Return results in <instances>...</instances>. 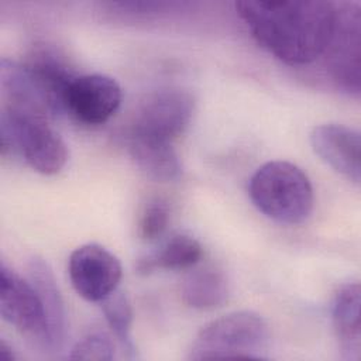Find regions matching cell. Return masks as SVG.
<instances>
[{"instance_id": "cell-1", "label": "cell", "mask_w": 361, "mask_h": 361, "mask_svg": "<svg viewBox=\"0 0 361 361\" xmlns=\"http://www.w3.org/2000/svg\"><path fill=\"white\" fill-rule=\"evenodd\" d=\"M235 10L254 39L288 65H307L326 54L337 7L324 0L235 3Z\"/></svg>"}, {"instance_id": "cell-2", "label": "cell", "mask_w": 361, "mask_h": 361, "mask_svg": "<svg viewBox=\"0 0 361 361\" xmlns=\"http://www.w3.org/2000/svg\"><path fill=\"white\" fill-rule=\"evenodd\" d=\"M248 193L267 217L285 224L305 221L313 209V188L307 175L288 161H269L251 176Z\"/></svg>"}, {"instance_id": "cell-3", "label": "cell", "mask_w": 361, "mask_h": 361, "mask_svg": "<svg viewBox=\"0 0 361 361\" xmlns=\"http://www.w3.org/2000/svg\"><path fill=\"white\" fill-rule=\"evenodd\" d=\"M47 120L3 106L0 113L1 155L17 154L38 173H58L68 161V148Z\"/></svg>"}, {"instance_id": "cell-4", "label": "cell", "mask_w": 361, "mask_h": 361, "mask_svg": "<svg viewBox=\"0 0 361 361\" xmlns=\"http://www.w3.org/2000/svg\"><path fill=\"white\" fill-rule=\"evenodd\" d=\"M267 322L255 312L238 310L204 324L192 344L189 358H259L268 344Z\"/></svg>"}, {"instance_id": "cell-5", "label": "cell", "mask_w": 361, "mask_h": 361, "mask_svg": "<svg viewBox=\"0 0 361 361\" xmlns=\"http://www.w3.org/2000/svg\"><path fill=\"white\" fill-rule=\"evenodd\" d=\"M337 16L327 48L330 72L337 87L358 96L361 90V13L355 3L336 4Z\"/></svg>"}, {"instance_id": "cell-6", "label": "cell", "mask_w": 361, "mask_h": 361, "mask_svg": "<svg viewBox=\"0 0 361 361\" xmlns=\"http://www.w3.org/2000/svg\"><path fill=\"white\" fill-rule=\"evenodd\" d=\"M195 111L193 96L179 87H166L147 96L130 131L173 141L190 124Z\"/></svg>"}, {"instance_id": "cell-7", "label": "cell", "mask_w": 361, "mask_h": 361, "mask_svg": "<svg viewBox=\"0 0 361 361\" xmlns=\"http://www.w3.org/2000/svg\"><path fill=\"white\" fill-rule=\"evenodd\" d=\"M69 279L79 296L87 302H102L121 279V264L107 248L90 243L75 248L69 255Z\"/></svg>"}, {"instance_id": "cell-8", "label": "cell", "mask_w": 361, "mask_h": 361, "mask_svg": "<svg viewBox=\"0 0 361 361\" xmlns=\"http://www.w3.org/2000/svg\"><path fill=\"white\" fill-rule=\"evenodd\" d=\"M0 314L45 347L47 319L41 296L31 281H25L4 262L0 265Z\"/></svg>"}, {"instance_id": "cell-9", "label": "cell", "mask_w": 361, "mask_h": 361, "mask_svg": "<svg viewBox=\"0 0 361 361\" xmlns=\"http://www.w3.org/2000/svg\"><path fill=\"white\" fill-rule=\"evenodd\" d=\"M121 87L102 73L76 75L65 93V113L83 124L106 123L120 107Z\"/></svg>"}, {"instance_id": "cell-10", "label": "cell", "mask_w": 361, "mask_h": 361, "mask_svg": "<svg viewBox=\"0 0 361 361\" xmlns=\"http://www.w3.org/2000/svg\"><path fill=\"white\" fill-rule=\"evenodd\" d=\"M310 145L314 154L331 169L360 183L361 137L358 130L343 124H320L310 133Z\"/></svg>"}, {"instance_id": "cell-11", "label": "cell", "mask_w": 361, "mask_h": 361, "mask_svg": "<svg viewBox=\"0 0 361 361\" xmlns=\"http://www.w3.org/2000/svg\"><path fill=\"white\" fill-rule=\"evenodd\" d=\"M127 151L140 171L154 180L171 182L182 173L178 154L171 141L130 131Z\"/></svg>"}, {"instance_id": "cell-12", "label": "cell", "mask_w": 361, "mask_h": 361, "mask_svg": "<svg viewBox=\"0 0 361 361\" xmlns=\"http://www.w3.org/2000/svg\"><path fill=\"white\" fill-rule=\"evenodd\" d=\"M361 290L358 282H348L334 295L331 317L337 338L347 358L358 360L361 348Z\"/></svg>"}, {"instance_id": "cell-13", "label": "cell", "mask_w": 361, "mask_h": 361, "mask_svg": "<svg viewBox=\"0 0 361 361\" xmlns=\"http://www.w3.org/2000/svg\"><path fill=\"white\" fill-rule=\"evenodd\" d=\"M30 281L38 290L47 319V338L45 347L51 350H58L66 334V314L63 307V300L55 283L54 275L48 268L47 262L34 258L30 262Z\"/></svg>"}, {"instance_id": "cell-14", "label": "cell", "mask_w": 361, "mask_h": 361, "mask_svg": "<svg viewBox=\"0 0 361 361\" xmlns=\"http://www.w3.org/2000/svg\"><path fill=\"white\" fill-rule=\"evenodd\" d=\"M183 302L199 310L221 306L228 298V282L224 274L214 267L192 269L180 286Z\"/></svg>"}, {"instance_id": "cell-15", "label": "cell", "mask_w": 361, "mask_h": 361, "mask_svg": "<svg viewBox=\"0 0 361 361\" xmlns=\"http://www.w3.org/2000/svg\"><path fill=\"white\" fill-rule=\"evenodd\" d=\"M200 243L186 234H178L169 238L158 251L141 258L137 269L141 274H149L157 269H189L202 259Z\"/></svg>"}, {"instance_id": "cell-16", "label": "cell", "mask_w": 361, "mask_h": 361, "mask_svg": "<svg viewBox=\"0 0 361 361\" xmlns=\"http://www.w3.org/2000/svg\"><path fill=\"white\" fill-rule=\"evenodd\" d=\"M103 314L113 330L114 336L120 340L124 347L131 348V322H133V310L127 295L118 289H116L111 295H109L102 302Z\"/></svg>"}, {"instance_id": "cell-17", "label": "cell", "mask_w": 361, "mask_h": 361, "mask_svg": "<svg viewBox=\"0 0 361 361\" xmlns=\"http://www.w3.org/2000/svg\"><path fill=\"white\" fill-rule=\"evenodd\" d=\"M169 223V207L164 200H151L142 210L138 221V235L145 241L158 240Z\"/></svg>"}, {"instance_id": "cell-18", "label": "cell", "mask_w": 361, "mask_h": 361, "mask_svg": "<svg viewBox=\"0 0 361 361\" xmlns=\"http://www.w3.org/2000/svg\"><path fill=\"white\" fill-rule=\"evenodd\" d=\"M71 360L107 361L114 358V343L106 333L93 331L82 337L71 350Z\"/></svg>"}, {"instance_id": "cell-19", "label": "cell", "mask_w": 361, "mask_h": 361, "mask_svg": "<svg viewBox=\"0 0 361 361\" xmlns=\"http://www.w3.org/2000/svg\"><path fill=\"white\" fill-rule=\"evenodd\" d=\"M14 354L10 350V347L6 344V341L0 343V361H13Z\"/></svg>"}]
</instances>
